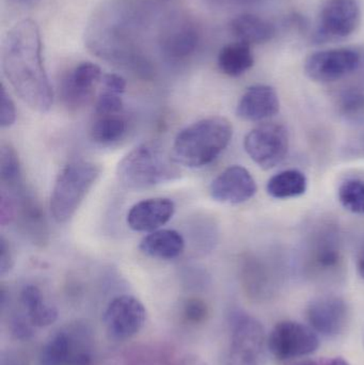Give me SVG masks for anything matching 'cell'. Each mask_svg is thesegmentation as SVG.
I'll use <instances>...</instances> for the list:
<instances>
[{"label": "cell", "mask_w": 364, "mask_h": 365, "mask_svg": "<svg viewBox=\"0 0 364 365\" xmlns=\"http://www.w3.org/2000/svg\"><path fill=\"white\" fill-rule=\"evenodd\" d=\"M2 66L21 100L36 113L51 110L53 93L45 71L40 30L36 21L23 19L6 34Z\"/></svg>", "instance_id": "6da1fadb"}, {"label": "cell", "mask_w": 364, "mask_h": 365, "mask_svg": "<svg viewBox=\"0 0 364 365\" xmlns=\"http://www.w3.org/2000/svg\"><path fill=\"white\" fill-rule=\"evenodd\" d=\"M233 136L231 122L226 118L209 117L194 122L175 137L172 156L187 168H203L219 158Z\"/></svg>", "instance_id": "7a4b0ae2"}, {"label": "cell", "mask_w": 364, "mask_h": 365, "mask_svg": "<svg viewBox=\"0 0 364 365\" xmlns=\"http://www.w3.org/2000/svg\"><path fill=\"white\" fill-rule=\"evenodd\" d=\"M120 184L128 190H143L181 177L180 165L160 143H143L126 154L118 165Z\"/></svg>", "instance_id": "3957f363"}, {"label": "cell", "mask_w": 364, "mask_h": 365, "mask_svg": "<svg viewBox=\"0 0 364 365\" xmlns=\"http://www.w3.org/2000/svg\"><path fill=\"white\" fill-rule=\"evenodd\" d=\"M100 167L89 160H74L63 167L51 190V207L53 220L59 225L74 216L100 175Z\"/></svg>", "instance_id": "277c9868"}, {"label": "cell", "mask_w": 364, "mask_h": 365, "mask_svg": "<svg viewBox=\"0 0 364 365\" xmlns=\"http://www.w3.org/2000/svg\"><path fill=\"white\" fill-rule=\"evenodd\" d=\"M267 338L260 322L248 315L235 319L230 344L220 365H264Z\"/></svg>", "instance_id": "5b68a950"}, {"label": "cell", "mask_w": 364, "mask_h": 365, "mask_svg": "<svg viewBox=\"0 0 364 365\" xmlns=\"http://www.w3.org/2000/svg\"><path fill=\"white\" fill-rule=\"evenodd\" d=\"M290 147L288 130L281 124L265 123L246 135L244 148L258 166L271 169L286 158Z\"/></svg>", "instance_id": "8992f818"}, {"label": "cell", "mask_w": 364, "mask_h": 365, "mask_svg": "<svg viewBox=\"0 0 364 365\" xmlns=\"http://www.w3.org/2000/svg\"><path fill=\"white\" fill-rule=\"evenodd\" d=\"M320 340L311 327L293 321L278 323L267 336V347L278 360L311 355L318 351Z\"/></svg>", "instance_id": "52a82bcc"}, {"label": "cell", "mask_w": 364, "mask_h": 365, "mask_svg": "<svg viewBox=\"0 0 364 365\" xmlns=\"http://www.w3.org/2000/svg\"><path fill=\"white\" fill-rule=\"evenodd\" d=\"M360 17L357 0H326L318 14L316 38L336 41L348 38L356 31Z\"/></svg>", "instance_id": "ba28073f"}, {"label": "cell", "mask_w": 364, "mask_h": 365, "mask_svg": "<svg viewBox=\"0 0 364 365\" xmlns=\"http://www.w3.org/2000/svg\"><path fill=\"white\" fill-rule=\"evenodd\" d=\"M147 310L138 298L130 295L115 297L104 314L105 327L111 338L128 340L136 336L145 325Z\"/></svg>", "instance_id": "9c48e42d"}, {"label": "cell", "mask_w": 364, "mask_h": 365, "mask_svg": "<svg viewBox=\"0 0 364 365\" xmlns=\"http://www.w3.org/2000/svg\"><path fill=\"white\" fill-rule=\"evenodd\" d=\"M360 60L358 51L352 48L318 51L306 60L305 72L312 81L333 83L356 71Z\"/></svg>", "instance_id": "30bf717a"}, {"label": "cell", "mask_w": 364, "mask_h": 365, "mask_svg": "<svg viewBox=\"0 0 364 365\" xmlns=\"http://www.w3.org/2000/svg\"><path fill=\"white\" fill-rule=\"evenodd\" d=\"M306 314L310 327L325 336H339L350 319L348 304L337 296H324L312 300Z\"/></svg>", "instance_id": "8fae6325"}, {"label": "cell", "mask_w": 364, "mask_h": 365, "mask_svg": "<svg viewBox=\"0 0 364 365\" xmlns=\"http://www.w3.org/2000/svg\"><path fill=\"white\" fill-rule=\"evenodd\" d=\"M258 190L254 177L241 166H231L222 171L209 186V195L224 204H241L254 197Z\"/></svg>", "instance_id": "7c38bea8"}, {"label": "cell", "mask_w": 364, "mask_h": 365, "mask_svg": "<svg viewBox=\"0 0 364 365\" xmlns=\"http://www.w3.org/2000/svg\"><path fill=\"white\" fill-rule=\"evenodd\" d=\"M102 70L98 64L83 62L71 71L61 85L64 105L70 109H78L90 102L96 86L102 81Z\"/></svg>", "instance_id": "4fadbf2b"}, {"label": "cell", "mask_w": 364, "mask_h": 365, "mask_svg": "<svg viewBox=\"0 0 364 365\" xmlns=\"http://www.w3.org/2000/svg\"><path fill=\"white\" fill-rule=\"evenodd\" d=\"M199 43L196 24L186 16L175 15L162 26L160 45L167 56L181 59L192 55Z\"/></svg>", "instance_id": "5bb4252c"}, {"label": "cell", "mask_w": 364, "mask_h": 365, "mask_svg": "<svg viewBox=\"0 0 364 365\" xmlns=\"http://www.w3.org/2000/svg\"><path fill=\"white\" fill-rule=\"evenodd\" d=\"M73 330L56 332L47 341L41 353L40 365H83L87 364L88 355L83 349L85 339Z\"/></svg>", "instance_id": "9a60e30c"}, {"label": "cell", "mask_w": 364, "mask_h": 365, "mask_svg": "<svg viewBox=\"0 0 364 365\" xmlns=\"http://www.w3.org/2000/svg\"><path fill=\"white\" fill-rule=\"evenodd\" d=\"M175 212V205L172 200L152 197L132 205L128 212L126 221L132 231L151 233L168 223Z\"/></svg>", "instance_id": "2e32d148"}, {"label": "cell", "mask_w": 364, "mask_h": 365, "mask_svg": "<svg viewBox=\"0 0 364 365\" xmlns=\"http://www.w3.org/2000/svg\"><path fill=\"white\" fill-rule=\"evenodd\" d=\"M279 96L274 88L258 85L248 88L236 107L237 117L250 122L262 121L279 113Z\"/></svg>", "instance_id": "e0dca14e"}, {"label": "cell", "mask_w": 364, "mask_h": 365, "mask_svg": "<svg viewBox=\"0 0 364 365\" xmlns=\"http://www.w3.org/2000/svg\"><path fill=\"white\" fill-rule=\"evenodd\" d=\"M139 248L147 257L171 261L183 253L185 240L175 230H157L145 236Z\"/></svg>", "instance_id": "ac0fdd59"}, {"label": "cell", "mask_w": 364, "mask_h": 365, "mask_svg": "<svg viewBox=\"0 0 364 365\" xmlns=\"http://www.w3.org/2000/svg\"><path fill=\"white\" fill-rule=\"evenodd\" d=\"M230 29L239 42L248 45L269 42L276 34L273 24L262 17L248 13L233 19L230 24Z\"/></svg>", "instance_id": "d6986e66"}, {"label": "cell", "mask_w": 364, "mask_h": 365, "mask_svg": "<svg viewBox=\"0 0 364 365\" xmlns=\"http://www.w3.org/2000/svg\"><path fill=\"white\" fill-rule=\"evenodd\" d=\"M21 304L26 319L33 327H48L57 321V309L45 302L40 289L36 285L24 287Z\"/></svg>", "instance_id": "ffe728a7"}, {"label": "cell", "mask_w": 364, "mask_h": 365, "mask_svg": "<svg viewBox=\"0 0 364 365\" xmlns=\"http://www.w3.org/2000/svg\"><path fill=\"white\" fill-rule=\"evenodd\" d=\"M254 59L250 45L243 42L231 43L220 51L218 66L224 74L239 77L254 66Z\"/></svg>", "instance_id": "44dd1931"}, {"label": "cell", "mask_w": 364, "mask_h": 365, "mask_svg": "<svg viewBox=\"0 0 364 365\" xmlns=\"http://www.w3.org/2000/svg\"><path fill=\"white\" fill-rule=\"evenodd\" d=\"M128 133V121L120 115H96L90 128V138L100 145L119 143Z\"/></svg>", "instance_id": "7402d4cb"}, {"label": "cell", "mask_w": 364, "mask_h": 365, "mask_svg": "<svg viewBox=\"0 0 364 365\" xmlns=\"http://www.w3.org/2000/svg\"><path fill=\"white\" fill-rule=\"evenodd\" d=\"M306 175L296 169L284 170L274 175L267 182V192L275 199H291L303 195L307 190Z\"/></svg>", "instance_id": "603a6c76"}, {"label": "cell", "mask_w": 364, "mask_h": 365, "mask_svg": "<svg viewBox=\"0 0 364 365\" xmlns=\"http://www.w3.org/2000/svg\"><path fill=\"white\" fill-rule=\"evenodd\" d=\"M0 179L4 185L2 189L11 193H16L24 188L19 156L9 143H4L0 149Z\"/></svg>", "instance_id": "cb8c5ba5"}, {"label": "cell", "mask_w": 364, "mask_h": 365, "mask_svg": "<svg viewBox=\"0 0 364 365\" xmlns=\"http://www.w3.org/2000/svg\"><path fill=\"white\" fill-rule=\"evenodd\" d=\"M316 248L312 251V261L316 267L322 270H331L337 268L342 261L341 251L331 237L318 240Z\"/></svg>", "instance_id": "d4e9b609"}, {"label": "cell", "mask_w": 364, "mask_h": 365, "mask_svg": "<svg viewBox=\"0 0 364 365\" xmlns=\"http://www.w3.org/2000/svg\"><path fill=\"white\" fill-rule=\"evenodd\" d=\"M340 203L345 210L354 214L364 215V182L348 180L340 186L338 191Z\"/></svg>", "instance_id": "484cf974"}, {"label": "cell", "mask_w": 364, "mask_h": 365, "mask_svg": "<svg viewBox=\"0 0 364 365\" xmlns=\"http://www.w3.org/2000/svg\"><path fill=\"white\" fill-rule=\"evenodd\" d=\"M340 111L348 118H359L364 115V93L359 90H348L339 98Z\"/></svg>", "instance_id": "4316f807"}, {"label": "cell", "mask_w": 364, "mask_h": 365, "mask_svg": "<svg viewBox=\"0 0 364 365\" xmlns=\"http://www.w3.org/2000/svg\"><path fill=\"white\" fill-rule=\"evenodd\" d=\"M124 104L121 96L104 91L95 103V115H120L123 110Z\"/></svg>", "instance_id": "83f0119b"}, {"label": "cell", "mask_w": 364, "mask_h": 365, "mask_svg": "<svg viewBox=\"0 0 364 365\" xmlns=\"http://www.w3.org/2000/svg\"><path fill=\"white\" fill-rule=\"evenodd\" d=\"M183 314L188 323L201 324L207 319L209 309L202 300L192 298L184 304Z\"/></svg>", "instance_id": "f1b7e54d"}, {"label": "cell", "mask_w": 364, "mask_h": 365, "mask_svg": "<svg viewBox=\"0 0 364 365\" xmlns=\"http://www.w3.org/2000/svg\"><path fill=\"white\" fill-rule=\"evenodd\" d=\"M16 121V108L6 88L1 87V108H0V126L11 128Z\"/></svg>", "instance_id": "f546056e"}, {"label": "cell", "mask_w": 364, "mask_h": 365, "mask_svg": "<svg viewBox=\"0 0 364 365\" xmlns=\"http://www.w3.org/2000/svg\"><path fill=\"white\" fill-rule=\"evenodd\" d=\"M16 199L12 193L6 189L1 191V203H0V223L6 225L12 222L16 215Z\"/></svg>", "instance_id": "4dcf8cb0"}, {"label": "cell", "mask_w": 364, "mask_h": 365, "mask_svg": "<svg viewBox=\"0 0 364 365\" xmlns=\"http://www.w3.org/2000/svg\"><path fill=\"white\" fill-rule=\"evenodd\" d=\"M103 87L104 91L111 92V93L122 94L125 92L126 81L123 77L117 74H106L103 76Z\"/></svg>", "instance_id": "1f68e13d"}, {"label": "cell", "mask_w": 364, "mask_h": 365, "mask_svg": "<svg viewBox=\"0 0 364 365\" xmlns=\"http://www.w3.org/2000/svg\"><path fill=\"white\" fill-rule=\"evenodd\" d=\"M13 267V257L10 247L4 237L0 238V274L2 277L10 272Z\"/></svg>", "instance_id": "d6a6232c"}, {"label": "cell", "mask_w": 364, "mask_h": 365, "mask_svg": "<svg viewBox=\"0 0 364 365\" xmlns=\"http://www.w3.org/2000/svg\"><path fill=\"white\" fill-rule=\"evenodd\" d=\"M320 365H350L345 359L341 357L331 358V359L324 360Z\"/></svg>", "instance_id": "836d02e7"}, {"label": "cell", "mask_w": 364, "mask_h": 365, "mask_svg": "<svg viewBox=\"0 0 364 365\" xmlns=\"http://www.w3.org/2000/svg\"><path fill=\"white\" fill-rule=\"evenodd\" d=\"M357 268H358V272L361 278L364 279V249L361 251L360 255H359L358 261H357Z\"/></svg>", "instance_id": "e575fe53"}, {"label": "cell", "mask_w": 364, "mask_h": 365, "mask_svg": "<svg viewBox=\"0 0 364 365\" xmlns=\"http://www.w3.org/2000/svg\"><path fill=\"white\" fill-rule=\"evenodd\" d=\"M298 365H320L316 364V361H311V360H308V361L303 362V364H299Z\"/></svg>", "instance_id": "d590c367"}, {"label": "cell", "mask_w": 364, "mask_h": 365, "mask_svg": "<svg viewBox=\"0 0 364 365\" xmlns=\"http://www.w3.org/2000/svg\"><path fill=\"white\" fill-rule=\"evenodd\" d=\"M237 1H252V0H237Z\"/></svg>", "instance_id": "8d00e7d4"}]
</instances>
